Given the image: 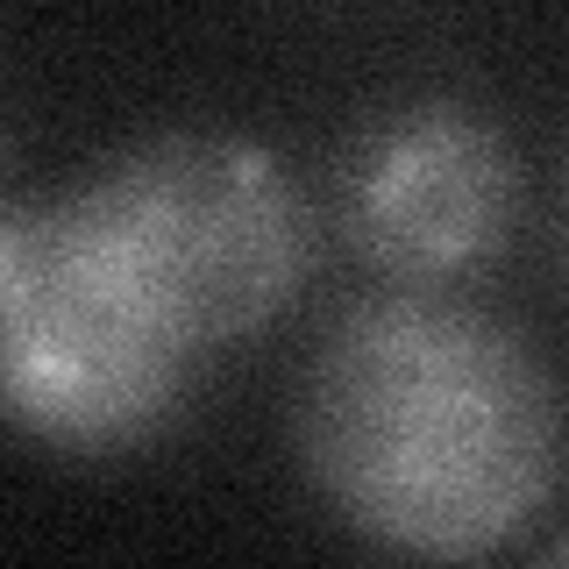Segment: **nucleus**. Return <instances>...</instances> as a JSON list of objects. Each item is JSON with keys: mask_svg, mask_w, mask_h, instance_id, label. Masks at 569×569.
<instances>
[{"mask_svg": "<svg viewBox=\"0 0 569 569\" xmlns=\"http://www.w3.org/2000/svg\"><path fill=\"white\" fill-rule=\"evenodd\" d=\"M320 506L406 562H485L562 477V385L506 313L385 284L320 328L292 399Z\"/></svg>", "mask_w": 569, "mask_h": 569, "instance_id": "f257e3e1", "label": "nucleus"}, {"mask_svg": "<svg viewBox=\"0 0 569 569\" xmlns=\"http://www.w3.org/2000/svg\"><path fill=\"white\" fill-rule=\"evenodd\" d=\"M114 278L192 356L249 342L299 299L320 221L263 142L157 129L64 186Z\"/></svg>", "mask_w": 569, "mask_h": 569, "instance_id": "f03ea898", "label": "nucleus"}, {"mask_svg": "<svg viewBox=\"0 0 569 569\" xmlns=\"http://www.w3.org/2000/svg\"><path fill=\"white\" fill-rule=\"evenodd\" d=\"M192 356L114 263L64 192L0 207V399L22 435L64 456H114L178 420Z\"/></svg>", "mask_w": 569, "mask_h": 569, "instance_id": "7ed1b4c3", "label": "nucleus"}, {"mask_svg": "<svg viewBox=\"0 0 569 569\" xmlns=\"http://www.w3.org/2000/svg\"><path fill=\"white\" fill-rule=\"evenodd\" d=\"M520 150L477 100L413 93L370 114L335 164V228L385 284H449L512 236Z\"/></svg>", "mask_w": 569, "mask_h": 569, "instance_id": "20e7f679", "label": "nucleus"}, {"mask_svg": "<svg viewBox=\"0 0 569 569\" xmlns=\"http://www.w3.org/2000/svg\"><path fill=\"white\" fill-rule=\"evenodd\" d=\"M562 249H569V142H562Z\"/></svg>", "mask_w": 569, "mask_h": 569, "instance_id": "39448f33", "label": "nucleus"}, {"mask_svg": "<svg viewBox=\"0 0 569 569\" xmlns=\"http://www.w3.org/2000/svg\"><path fill=\"white\" fill-rule=\"evenodd\" d=\"M548 569H569V541H562V548H556V556H548Z\"/></svg>", "mask_w": 569, "mask_h": 569, "instance_id": "423d86ee", "label": "nucleus"}]
</instances>
